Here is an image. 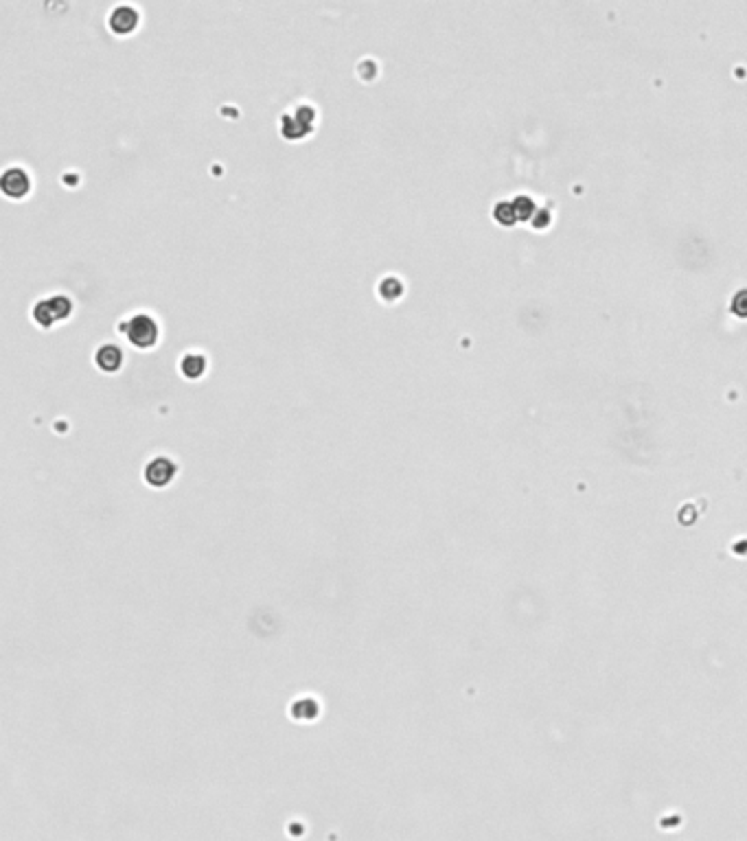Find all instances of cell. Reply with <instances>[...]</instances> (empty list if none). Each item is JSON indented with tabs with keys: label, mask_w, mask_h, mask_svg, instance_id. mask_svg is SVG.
I'll return each mask as SVG.
<instances>
[{
	"label": "cell",
	"mask_w": 747,
	"mask_h": 841,
	"mask_svg": "<svg viewBox=\"0 0 747 841\" xmlns=\"http://www.w3.org/2000/svg\"><path fill=\"white\" fill-rule=\"evenodd\" d=\"M173 475H175V465H173L169 458H165V456L154 458V460L145 467V480H147L151 487H165V485H169V482L173 480Z\"/></svg>",
	"instance_id": "cell-3"
},
{
	"label": "cell",
	"mask_w": 747,
	"mask_h": 841,
	"mask_svg": "<svg viewBox=\"0 0 747 841\" xmlns=\"http://www.w3.org/2000/svg\"><path fill=\"white\" fill-rule=\"evenodd\" d=\"M49 303H51V309H53L57 320H64V318H68L73 311V303L66 296H53V298H49Z\"/></svg>",
	"instance_id": "cell-10"
},
{
	"label": "cell",
	"mask_w": 747,
	"mask_h": 841,
	"mask_svg": "<svg viewBox=\"0 0 747 841\" xmlns=\"http://www.w3.org/2000/svg\"><path fill=\"white\" fill-rule=\"evenodd\" d=\"M180 371H183V375L189 379H197L204 375V371H207V359L197 353H189V355H185L183 361H180Z\"/></svg>",
	"instance_id": "cell-6"
},
{
	"label": "cell",
	"mask_w": 747,
	"mask_h": 841,
	"mask_svg": "<svg viewBox=\"0 0 747 841\" xmlns=\"http://www.w3.org/2000/svg\"><path fill=\"white\" fill-rule=\"evenodd\" d=\"M95 361L103 373H117L123 364V351L117 344H103L99 347Z\"/></svg>",
	"instance_id": "cell-5"
},
{
	"label": "cell",
	"mask_w": 747,
	"mask_h": 841,
	"mask_svg": "<svg viewBox=\"0 0 747 841\" xmlns=\"http://www.w3.org/2000/svg\"><path fill=\"white\" fill-rule=\"evenodd\" d=\"M139 27V11L129 5H119L110 13V29L117 35H127Z\"/></svg>",
	"instance_id": "cell-4"
},
{
	"label": "cell",
	"mask_w": 747,
	"mask_h": 841,
	"mask_svg": "<svg viewBox=\"0 0 747 841\" xmlns=\"http://www.w3.org/2000/svg\"><path fill=\"white\" fill-rule=\"evenodd\" d=\"M294 117H296V121H301L305 127H313V121H315V112H313V108L311 105H299V110L294 112Z\"/></svg>",
	"instance_id": "cell-11"
},
{
	"label": "cell",
	"mask_w": 747,
	"mask_h": 841,
	"mask_svg": "<svg viewBox=\"0 0 747 841\" xmlns=\"http://www.w3.org/2000/svg\"><path fill=\"white\" fill-rule=\"evenodd\" d=\"M0 187H3V193H5L7 197L18 199V197H25V195L29 193L31 180H29V175H27L25 169L11 167V169H7V171L3 173V178H0Z\"/></svg>",
	"instance_id": "cell-2"
},
{
	"label": "cell",
	"mask_w": 747,
	"mask_h": 841,
	"mask_svg": "<svg viewBox=\"0 0 747 841\" xmlns=\"http://www.w3.org/2000/svg\"><path fill=\"white\" fill-rule=\"evenodd\" d=\"M33 320H35L40 327H51V325L57 320L55 313H53V309H51L49 298H47V301H40V303L33 307Z\"/></svg>",
	"instance_id": "cell-8"
},
{
	"label": "cell",
	"mask_w": 747,
	"mask_h": 841,
	"mask_svg": "<svg viewBox=\"0 0 747 841\" xmlns=\"http://www.w3.org/2000/svg\"><path fill=\"white\" fill-rule=\"evenodd\" d=\"M495 215H497V219L504 221V224H509L513 219V211H511L509 204H500V207L495 209Z\"/></svg>",
	"instance_id": "cell-12"
},
{
	"label": "cell",
	"mask_w": 747,
	"mask_h": 841,
	"mask_svg": "<svg viewBox=\"0 0 747 841\" xmlns=\"http://www.w3.org/2000/svg\"><path fill=\"white\" fill-rule=\"evenodd\" d=\"M309 132H311V129L305 127L301 121H296V117L285 115V117L281 119V134L285 136V139H289V141H299V139H303V136H307Z\"/></svg>",
	"instance_id": "cell-7"
},
{
	"label": "cell",
	"mask_w": 747,
	"mask_h": 841,
	"mask_svg": "<svg viewBox=\"0 0 747 841\" xmlns=\"http://www.w3.org/2000/svg\"><path fill=\"white\" fill-rule=\"evenodd\" d=\"M401 291H403V285H401V281L395 279V277H388V279H383V281L379 283V294H381V298H386V301L399 298Z\"/></svg>",
	"instance_id": "cell-9"
},
{
	"label": "cell",
	"mask_w": 747,
	"mask_h": 841,
	"mask_svg": "<svg viewBox=\"0 0 747 841\" xmlns=\"http://www.w3.org/2000/svg\"><path fill=\"white\" fill-rule=\"evenodd\" d=\"M121 331L129 340V344H134L136 349H151L158 342V325L147 313L132 315L127 323L121 325Z\"/></svg>",
	"instance_id": "cell-1"
}]
</instances>
